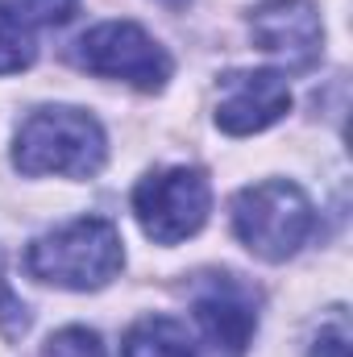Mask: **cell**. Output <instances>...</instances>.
I'll list each match as a JSON object with an SVG mask.
<instances>
[{
  "mask_svg": "<svg viewBox=\"0 0 353 357\" xmlns=\"http://www.w3.org/2000/svg\"><path fill=\"white\" fill-rule=\"evenodd\" d=\"M250 33L254 42L287 59L291 67H308L316 54H320V42H324V29H320V13L312 0H270L258 4L254 17H250Z\"/></svg>",
  "mask_w": 353,
  "mask_h": 357,
  "instance_id": "obj_8",
  "label": "cell"
},
{
  "mask_svg": "<svg viewBox=\"0 0 353 357\" xmlns=\"http://www.w3.org/2000/svg\"><path fill=\"white\" fill-rule=\"evenodd\" d=\"M104 129L84 108H38L21 121L13 142V162L21 175H67L91 178L104 167Z\"/></svg>",
  "mask_w": 353,
  "mask_h": 357,
  "instance_id": "obj_1",
  "label": "cell"
},
{
  "mask_svg": "<svg viewBox=\"0 0 353 357\" xmlns=\"http://www.w3.org/2000/svg\"><path fill=\"white\" fill-rule=\"evenodd\" d=\"M42 357H104V345L91 328H63L46 341Z\"/></svg>",
  "mask_w": 353,
  "mask_h": 357,
  "instance_id": "obj_11",
  "label": "cell"
},
{
  "mask_svg": "<svg viewBox=\"0 0 353 357\" xmlns=\"http://www.w3.org/2000/svg\"><path fill=\"white\" fill-rule=\"evenodd\" d=\"M208 208H212V187L195 167L154 171L133 191V216L142 233L158 245H179L195 237L208 220Z\"/></svg>",
  "mask_w": 353,
  "mask_h": 357,
  "instance_id": "obj_4",
  "label": "cell"
},
{
  "mask_svg": "<svg viewBox=\"0 0 353 357\" xmlns=\"http://www.w3.org/2000/svg\"><path fill=\"white\" fill-rule=\"evenodd\" d=\"M121 357H195V341L175 316H146L125 333Z\"/></svg>",
  "mask_w": 353,
  "mask_h": 357,
  "instance_id": "obj_9",
  "label": "cell"
},
{
  "mask_svg": "<svg viewBox=\"0 0 353 357\" xmlns=\"http://www.w3.org/2000/svg\"><path fill=\"white\" fill-rule=\"evenodd\" d=\"M33 63V38L29 25L0 4V75H17Z\"/></svg>",
  "mask_w": 353,
  "mask_h": 357,
  "instance_id": "obj_10",
  "label": "cell"
},
{
  "mask_svg": "<svg viewBox=\"0 0 353 357\" xmlns=\"http://www.w3.org/2000/svg\"><path fill=\"white\" fill-rule=\"evenodd\" d=\"M191 312L216 357H241L258 328V295L237 274H208L191 295Z\"/></svg>",
  "mask_w": 353,
  "mask_h": 357,
  "instance_id": "obj_6",
  "label": "cell"
},
{
  "mask_svg": "<svg viewBox=\"0 0 353 357\" xmlns=\"http://www.w3.org/2000/svg\"><path fill=\"white\" fill-rule=\"evenodd\" d=\"M312 357H350V324H345V316H337L333 324H320V333L312 341Z\"/></svg>",
  "mask_w": 353,
  "mask_h": 357,
  "instance_id": "obj_13",
  "label": "cell"
},
{
  "mask_svg": "<svg viewBox=\"0 0 353 357\" xmlns=\"http://www.w3.org/2000/svg\"><path fill=\"white\" fill-rule=\"evenodd\" d=\"M25 25H63L75 8H80V0H13L8 4Z\"/></svg>",
  "mask_w": 353,
  "mask_h": 357,
  "instance_id": "obj_12",
  "label": "cell"
},
{
  "mask_svg": "<svg viewBox=\"0 0 353 357\" xmlns=\"http://www.w3.org/2000/svg\"><path fill=\"white\" fill-rule=\"evenodd\" d=\"M291 108V88L278 71H229L220 79L216 125L233 137L270 129Z\"/></svg>",
  "mask_w": 353,
  "mask_h": 357,
  "instance_id": "obj_7",
  "label": "cell"
},
{
  "mask_svg": "<svg viewBox=\"0 0 353 357\" xmlns=\"http://www.w3.org/2000/svg\"><path fill=\"white\" fill-rule=\"evenodd\" d=\"M125 262L121 233L104 216H80L46 237H38L25 254V270L38 282L67 287V291H96L117 278Z\"/></svg>",
  "mask_w": 353,
  "mask_h": 357,
  "instance_id": "obj_2",
  "label": "cell"
},
{
  "mask_svg": "<svg viewBox=\"0 0 353 357\" xmlns=\"http://www.w3.org/2000/svg\"><path fill=\"white\" fill-rule=\"evenodd\" d=\"M312 225V199L287 178H266L233 195V233L262 262H287L308 241Z\"/></svg>",
  "mask_w": 353,
  "mask_h": 357,
  "instance_id": "obj_3",
  "label": "cell"
},
{
  "mask_svg": "<svg viewBox=\"0 0 353 357\" xmlns=\"http://www.w3.org/2000/svg\"><path fill=\"white\" fill-rule=\"evenodd\" d=\"M80 63L91 75L125 79L142 91H158L171 79L167 50L133 21H104L80 38Z\"/></svg>",
  "mask_w": 353,
  "mask_h": 357,
  "instance_id": "obj_5",
  "label": "cell"
}]
</instances>
